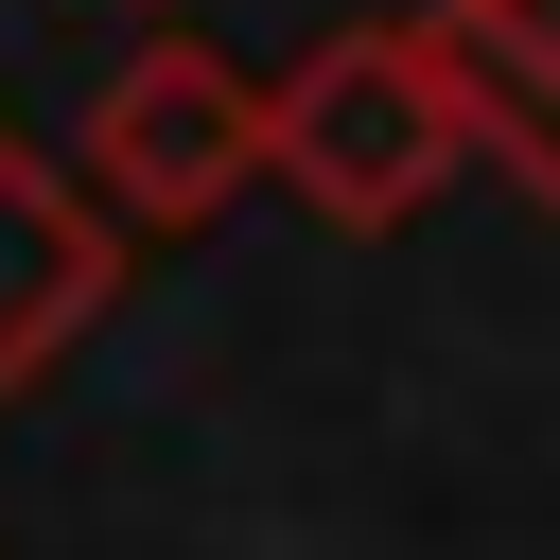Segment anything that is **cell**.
<instances>
[{
	"label": "cell",
	"mask_w": 560,
	"mask_h": 560,
	"mask_svg": "<svg viewBox=\"0 0 560 560\" xmlns=\"http://www.w3.org/2000/svg\"><path fill=\"white\" fill-rule=\"evenodd\" d=\"M262 175H280L315 228H420V210L472 175V105H455L438 35H420V18L315 35V52L262 88Z\"/></svg>",
	"instance_id": "1"
},
{
	"label": "cell",
	"mask_w": 560,
	"mask_h": 560,
	"mask_svg": "<svg viewBox=\"0 0 560 560\" xmlns=\"http://www.w3.org/2000/svg\"><path fill=\"white\" fill-rule=\"evenodd\" d=\"M70 175L105 192L122 245H175V228H210L228 192H262V88H245L210 35H140V52L88 88Z\"/></svg>",
	"instance_id": "2"
},
{
	"label": "cell",
	"mask_w": 560,
	"mask_h": 560,
	"mask_svg": "<svg viewBox=\"0 0 560 560\" xmlns=\"http://www.w3.org/2000/svg\"><path fill=\"white\" fill-rule=\"evenodd\" d=\"M105 298H122V228H105V192H88L52 140L0 122V402H35V385L105 332Z\"/></svg>",
	"instance_id": "3"
},
{
	"label": "cell",
	"mask_w": 560,
	"mask_h": 560,
	"mask_svg": "<svg viewBox=\"0 0 560 560\" xmlns=\"http://www.w3.org/2000/svg\"><path fill=\"white\" fill-rule=\"evenodd\" d=\"M420 35L472 105V158L560 210V0H420Z\"/></svg>",
	"instance_id": "4"
},
{
	"label": "cell",
	"mask_w": 560,
	"mask_h": 560,
	"mask_svg": "<svg viewBox=\"0 0 560 560\" xmlns=\"http://www.w3.org/2000/svg\"><path fill=\"white\" fill-rule=\"evenodd\" d=\"M140 18H158V0H140Z\"/></svg>",
	"instance_id": "5"
}]
</instances>
